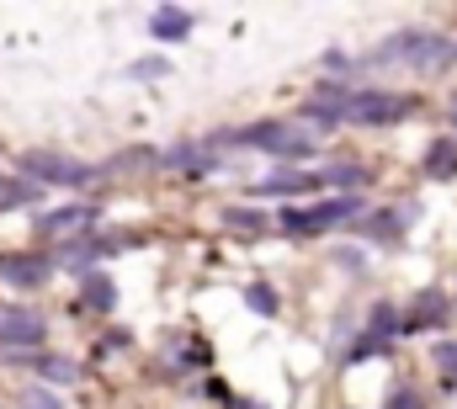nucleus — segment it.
Instances as JSON below:
<instances>
[{
    "label": "nucleus",
    "instance_id": "9",
    "mask_svg": "<svg viewBox=\"0 0 457 409\" xmlns=\"http://www.w3.org/2000/svg\"><path fill=\"white\" fill-rule=\"evenodd\" d=\"M0 277L16 282V288H43L48 282V266L32 261V255H0Z\"/></svg>",
    "mask_w": 457,
    "mask_h": 409
},
{
    "label": "nucleus",
    "instance_id": "23",
    "mask_svg": "<svg viewBox=\"0 0 457 409\" xmlns=\"http://www.w3.org/2000/svg\"><path fill=\"white\" fill-rule=\"evenodd\" d=\"M165 70H170L165 59H138V64H133V75H138V80H154V75H165Z\"/></svg>",
    "mask_w": 457,
    "mask_h": 409
},
{
    "label": "nucleus",
    "instance_id": "7",
    "mask_svg": "<svg viewBox=\"0 0 457 409\" xmlns=\"http://www.w3.org/2000/svg\"><path fill=\"white\" fill-rule=\"evenodd\" d=\"M436 324H447V298L442 293H420L415 304H410V313L399 319V330H436Z\"/></svg>",
    "mask_w": 457,
    "mask_h": 409
},
{
    "label": "nucleus",
    "instance_id": "12",
    "mask_svg": "<svg viewBox=\"0 0 457 409\" xmlns=\"http://www.w3.org/2000/svg\"><path fill=\"white\" fill-rule=\"evenodd\" d=\"M117 304V288L112 277H102V271H91V277H80V308H96V313H107Z\"/></svg>",
    "mask_w": 457,
    "mask_h": 409
},
{
    "label": "nucleus",
    "instance_id": "6",
    "mask_svg": "<svg viewBox=\"0 0 457 409\" xmlns=\"http://www.w3.org/2000/svg\"><path fill=\"white\" fill-rule=\"evenodd\" d=\"M43 340V319L32 308H5L0 313V346H37Z\"/></svg>",
    "mask_w": 457,
    "mask_h": 409
},
{
    "label": "nucleus",
    "instance_id": "26",
    "mask_svg": "<svg viewBox=\"0 0 457 409\" xmlns=\"http://www.w3.org/2000/svg\"><path fill=\"white\" fill-rule=\"evenodd\" d=\"M399 223H404V218H394V213H388V218H372V223H367V229H372V234H394V229H399Z\"/></svg>",
    "mask_w": 457,
    "mask_h": 409
},
{
    "label": "nucleus",
    "instance_id": "20",
    "mask_svg": "<svg viewBox=\"0 0 457 409\" xmlns=\"http://www.w3.org/2000/svg\"><path fill=\"white\" fill-rule=\"evenodd\" d=\"M325 181H330V187H361L367 171H356V165H336V171H325Z\"/></svg>",
    "mask_w": 457,
    "mask_h": 409
},
{
    "label": "nucleus",
    "instance_id": "2",
    "mask_svg": "<svg viewBox=\"0 0 457 409\" xmlns=\"http://www.w3.org/2000/svg\"><path fill=\"white\" fill-rule=\"evenodd\" d=\"M356 197H325V203L314 207H287L277 223H282V234H293V239H314V234H325V229H336L341 218H356Z\"/></svg>",
    "mask_w": 457,
    "mask_h": 409
},
{
    "label": "nucleus",
    "instance_id": "28",
    "mask_svg": "<svg viewBox=\"0 0 457 409\" xmlns=\"http://www.w3.org/2000/svg\"><path fill=\"white\" fill-rule=\"evenodd\" d=\"M239 409H261V405H239Z\"/></svg>",
    "mask_w": 457,
    "mask_h": 409
},
{
    "label": "nucleus",
    "instance_id": "17",
    "mask_svg": "<svg viewBox=\"0 0 457 409\" xmlns=\"http://www.w3.org/2000/svg\"><path fill=\"white\" fill-rule=\"evenodd\" d=\"M27 197H43V187H32V181H11V176H0V207H16V203H27Z\"/></svg>",
    "mask_w": 457,
    "mask_h": 409
},
{
    "label": "nucleus",
    "instance_id": "5",
    "mask_svg": "<svg viewBox=\"0 0 457 409\" xmlns=\"http://www.w3.org/2000/svg\"><path fill=\"white\" fill-rule=\"evenodd\" d=\"M410 112H415V96H394V91H361L345 102V117L356 122H399Z\"/></svg>",
    "mask_w": 457,
    "mask_h": 409
},
{
    "label": "nucleus",
    "instance_id": "3",
    "mask_svg": "<svg viewBox=\"0 0 457 409\" xmlns=\"http://www.w3.org/2000/svg\"><path fill=\"white\" fill-rule=\"evenodd\" d=\"M234 138H239V144H250V149L282 154V160H303V154H314V138H309V133H298L293 122H255V128H239Z\"/></svg>",
    "mask_w": 457,
    "mask_h": 409
},
{
    "label": "nucleus",
    "instance_id": "10",
    "mask_svg": "<svg viewBox=\"0 0 457 409\" xmlns=\"http://www.w3.org/2000/svg\"><path fill=\"white\" fill-rule=\"evenodd\" d=\"M96 218V207H59V213H43L37 218V234L48 239V234H64V229H86Z\"/></svg>",
    "mask_w": 457,
    "mask_h": 409
},
{
    "label": "nucleus",
    "instance_id": "14",
    "mask_svg": "<svg viewBox=\"0 0 457 409\" xmlns=\"http://www.w3.org/2000/svg\"><path fill=\"white\" fill-rule=\"evenodd\" d=\"M160 165H170V171H219V160L197 154V149H170V154H160Z\"/></svg>",
    "mask_w": 457,
    "mask_h": 409
},
{
    "label": "nucleus",
    "instance_id": "27",
    "mask_svg": "<svg viewBox=\"0 0 457 409\" xmlns=\"http://www.w3.org/2000/svg\"><path fill=\"white\" fill-rule=\"evenodd\" d=\"M447 117H453V128H457V91H453V102H447Z\"/></svg>",
    "mask_w": 457,
    "mask_h": 409
},
{
    "label": "nucleus",
    "instance_id": "19",
    "mask_svg": "<svg viewBox=\"0 0 457 409\" xmlns=\"http://www.w3.org/2000/svg\"><path fill=\"white\" fill-rule=\"evenodd\" d=\"M303 117H309V122H320V128H336V122H341V117H345V106H325V102H309V106H303Z\"/></svg>",
    "mask_w": 457,
    "mask_h": 409
},
{
    "label": "nucleus",
    "instance_id": "21",
    "mask_svg": "<svg viewBox=\"0 0 457 409\" xmlns=\"http://www.w3.org/2000/svg\"><path fill=\"white\" fill-rule=\"evenodd\" d=\"M245 298H250V308H255V313H277V293H271V288H250Z\"/></svg>",
    "mask_w": 457,
    "mask_h": 409
},
{
    "label": "nucleus",
    "instance_id": "29",
    "mask_svg": "<svg viewBox=\"0 0 457 409\" xmlns=\"http://www.w3.org/2000/svg\"><path fill=\"white\" fill-rule=\"evenodd\" d=\"M0 313H5V308H0Z\"/></svg>",
    "mask_w": 457,
    "mask_h": 409
},
{
    "label": "nucleus",
    "instance_id": "8",
    "mask_svg": "<svg viewBox=\"0 0 457 409\" xmlns=\"http://www.w3.org/2000/svg\"><path fill=\"white\" fill-rule=\"evenodd\" d=\"M325 187V176H309V171H277L255 187V197H287V192H314Z\"/></svg>",
    "mask_w": 457,
    "mask_h": 409
},
{
    "label": "nucleus",
    "instance_id": "25",
    "mask_svg": "<svg viewBox=\"0 0 457 409\" xmlns=\"http://www.w3.org/2000/svg\"><path fill=\"white\" fill-rule=\"evenodd\" d=\"M21 409H64V405H59L54 394H27V399H21Z\"/></svg>",
    "mask_w": 457,
    "mask_h": 409
},
{
    "label": "nucleus",
    "instance_id": "1",
    "mask_svg": "<svg viewBox=\"0 0 457 409\" xmlns=\"http://www.w3.org/2000/svg\"><path fill=\"white\" fill-rule=\"evenodd\" d=\"M372 59H378V64H394V59H399V64H410V70H447V64H457V43L442 38V32L410 27V32H394L388 43H378Z\"/></svg>",
    "mask_w": 457,
    "mask_h": 409
},
{
    "label": "nucleus",
    "instance_id": "22",
    "mask_svg": "<svg viewBox=\"0 0 457 409\" xmlns=\"http://www.w3.org/2000/svg\"><path fill=\"white\" fill-rule=\"evenodd\" d=\"M394 330H399V324H394V308L383 304L378 313H372V340H383V335H394Z\"/></svg>",
    "mask_w": 457,
    "mask_h": 409
},
{
    "label": "nucleus",
    "instance_id": "24",
    "mask_svg": "<svg viewBox=\"0 0 457 409\" xmlns=\"http://www.w3.org/2000/svg\"><path fill=\"white\" fill-rule=\"evenodd\" d=\"M388 409H420L415 388H394V394H388Z\"/></svg>",
    "mask_w": 457,
    "mask_h": 409
},
{
    "label": "nucleus",
    "instance_id": "18",
    "mask_svg": "<svg viewBox=\"0 0 457 409\" xmlns=\"http://www.w3.org/2000/svg\"><path fill=\"white\" fill-rule=\"evenodd\" d=\"M431 362L442 367V378L457 383V340H436V351H431Z\"/></svg>",
    "mask_w": 457,
    "mask_h": 409
},
{
    "label": "nucleus",
    "instance_id": "11",
    "mask_svg": "<svg viewBox=\"0 0 457 409\" xmlns=\"http://www.w3.org/2000/svg\"><path fill=\"white\" fill-rule=\"evenodd\" d=\"M426 176L431 181H453L457 176V138H436L426 149Z\"/></svg>",
    "mask_w": 457,
    "mask_h": 409
},
{
    "label": "nucleus",
    "instance_id": "15",
    "mask_svg": "<svg viewBox=\"0 0 457 409\" xmlns=\"http://www.w3.org/2000/svg\"><path fill=\"white\" fill-rule=\"evenodd\" d=\"M32 367H37V372H43L48 383H75V378H80V367H75L70 356H37Z\"/></svg>",
    "mask_w": 457,
    "mask_h": 409
},
{
    "label": "nucleus",
    "instance_id": "4",
    "mask_svg": "<svg viewBox=\"0 0 457 409\" xmlns=\"http://www.w3.org/2000/svg\"><path fill=\"white\" fill-rule=\"evenodd\" d=\"M21 171L43 187H86L96 171L91 165H80V160H70V154H48V149H32V154H21Z\"/></svg>",
    "mask_w": 457,
    "mask_h": 409
},
{
    "label": "nucleus",
    "instance_id": "16",
    "mask_svg": "<svg viewBox=\"0 0 457 409\" xmlns=\"http://www.w3.org/2000/svg\"><path fill=\"white\" fill-rule=\"evenodd\" d=\"M224 223L239 229V234H266V213H255V207H228Z\"/></svg>",
    "mask_w": 457,
    "mask_h": 409
},
{
    "label": "nucleus",
    "instance_id": "13",
    "mask_svg": "<svg viewBox=\"0 0 457 409\" xmlns=\"http://www.w3.org/2000/svg\"><path fill=\"white\" fill-rule=\"evenodd\" d=\"M149 32H154L160 43H165V38L176 43V38H187V32H192V16H187L181 5H160V11H154V21H149Z\"/></svg>",
    "mask_w": 457,
    "mask_h": 409
}]
</instances>
